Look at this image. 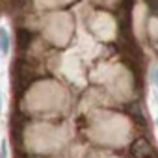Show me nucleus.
I'll list each match as a JSON object with an SVG mask.
<instances>
[{"mask_svg": "<svg viewBox=\"0 0 158 158\" xmlns=\"http://www.w3.org/2000/svg\"><path fill=\"white\" fill-rule=\"evenodd\" d=\"M132 151H134V156H136V158H156V154H154L151 143H149L145 138L136 139L134 145H132Z\"/></svg>", "mask_w": 158, "mask_h": 158, "instance_id": "f257e3e1", "label": "nucleus"}, {"mask_svg": "<svg viewBox=\"0 0 158 158\" xmlns=\"http://www.w3.org/2000/svg\"><path fill=\"white\" fill-rule=\"evenodd\" d=\"M11 50V37H10V32L6 26H0V54L2 56H8Z\"/></svg>", "mask_w": 158, "mask_h": 158, "instance_id": "f03ea898", "label": "nucleus"}, {"mask_svg": "<svg viewBox=\"0 0 158 158\" xmlns=\"http://www.w3.org/2000/svg\"><path fill=\"white\" fill-rule=\"evenodd\" d=\"M0 158H8V143L2 141V145H0Z\"/></svg>", "mask_w": 158, "mask_h": 158, "instance_id": "7ed1b4c3", "label": "nucleus"}, {"mask_svg": "<svg viewBox=\"0 0 158 158\" xmlns=\"http://www.w3.org/2000/svg\"><path fill=\"white\" fill-rule=\"evenodd\" d=\"M151 80H152V84H154V86H158V67L151 73Z\"/></svg>", "mask_w": 158, "mask_h": 158, "instance_id": "20e7f679", "label": "nucleus"}, {"mask_svg": "<svg viewBox=\"0 0 158 158\" xmlns=\"http://www.w3.org/2000/svg\"><path fill=\"white\" fill-rule=\"evenodd\" d=\"M0 114H2V93H0Z\"/></svg>", "mask_w": 158, "mask_h": 158, "instance_id": "39448f33", "label": "nucleus"}, {"mask_svg": "<svg viewBox=\"0 0 158 158\" xmlns=\"http://www.w3.org/2000/svg\"><path fill=\"white\" fill-rule=\"evenodd\" d=\"M154 97H156V101H158V91H156V93H154Z\"/></svg>", "mask_w": 158, "mask_h": 158, "instance_id": "423d86ee", "label": "nucleus"}, {"mask_svg": "<svg viewBox=\"0 0 158 158\" xmlns=\"http://www.w3.org/2000/svg\"><path fill=\"white\" fill-rule=\"evenodd\" d=\"M156 127H158V117H156Z\"/></svg>", "mask_w": 158, "mask_h": 158, "instance_id": "0eeeda50", "label": "nucleus"}]
</instances>
